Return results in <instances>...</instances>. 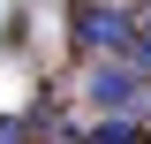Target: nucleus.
I'll use <instances>...</instances> for the list:
<instances>
[{
	"mask_svg": "<svg viewBox=\"0 0 151 144\" xmlns=\"http://www.w3.org/2000/svg\"><path fill=\"white\" fill-rule=\"evenodd\" d=\"M38 137V114H0V144H30Z\"/></svg>",
	"mask_w": 151,
	"mask_h": 144,
	"instance_id": "20e7f679",
	"label": "nucleus"
},
{
	"mask_svg": "<svg viewBox=\"0 0 151 144\" xmlns=\"http://www.w3.org/2000/svg\"><path fill=\"white\" fill-rule=\"evenodd\" d=\"M68 31H76L83 53H121V46L136 38V8H129V0H76Z\"/></svg>",
	"mask_w": 151,
	"mask_h": 144,
	"instance_id": "f03ea898",
	"label": "nucleus"
},
{
	"mask_svg": "<svg viewBox=\"0 0 151 144\" xmlns=\"http://www.w3.org/2000/svg\"><path fill=\"white\" fill-rule=\"evenodd\" d=\"M76 144H151V129L136 114H98L91 129H76Z\"/></svg>",
	"mask_w": 151,
	"mask_h": 144,
	"instance_id": "7ed1b4c3",
	"label": "nucleus"
},
{
	"mask_svg": "<svg viewBox=\"0 0 151 144\" xmlns=\"http://www.w3.org/2000/svg\"><path fill=\"white\" fill-rule=\"evenodd\" d=\"M83 99H91V114H136V106L151 99V76L129 68L121 53H98L91 76H83Z\"/></svg>",
	"mask_w": 151,
	"mask_h": 144,
	"instance_id": "f257e3e1",
	"label": "nucleus"
},
{
	"mask_svg": "<svg viewBox=\"0 0 151 144\" xmlns=\"http://www.w3.org/2000/svg\"><path fill=\"white\" fill-rule=\"evenodd\" d=\"M136 23H144V31H151V8H136Z\"/></svg>",
	"mask_w": 151,
	"mask_h": 144,
	"instance_id": "39448f33",
	"label": "nucleus"
}]
</instances>
